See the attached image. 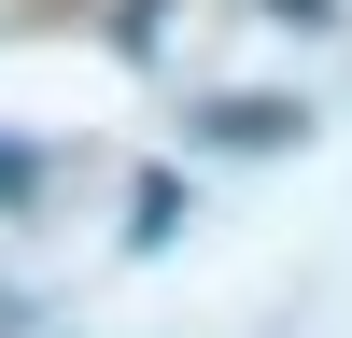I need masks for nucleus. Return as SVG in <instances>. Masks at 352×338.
I'll return each mask as SVG.
<instances>
[{
    "label": "nucleus",
    "mask_w": 352,
    "mask_h": 338,
    "mask_svg": "<svg viewBox=\"0 0 352 338\" xmlns=\"http://www.w3.org/2000/svg\"><path fill=\"white\" fill-rule=\"evenodd\" d=\"M197 141H212V155H296L310 113H296V99H268V84H240V99H197Z\"/></svg>",
    "instance_id": "1"
},
{
    "label": "nucleus",
    "mask_w": 352,
    "mask_h": 338,
    "mask_svg": "<svg viewBox=\"0 0 352 338\" xmlns=\"http://www.w3.org/2000/svg\"><path fill=\"white\" fill-rule=\"evenodd\" d=\"M268 28H338V0H254Z\"/></svg>",
    "instance_id": "3"
},
{
    "label": "nucleus",
    "mask_w": 352,
    "mask_h": 338,
    "mask_svg": "<svg viewBox=\"0 0 352 338\" xmlns=\"http://www.w3.org/2000/svg\"><path fill=\"white\" fill-rule=\"evenodd\" d=\"M28 183H43V155H14V141H0V212H14Z\"/></svg>",
    "instance_id": "4"
},
{
    "label": "nucleus",
    "mask_w": 352,
    "mask_h": 338,
    "mask_svg": "<svg viewBox=\"0 0 352 338\" xmlns=\"http://www.w3.org/2000/svg\"><path fill=\"white\" fill-rule=\"evenodd\" d=\"M169 225H184V183H169V169H141V183H127V240H141V254H155V240H169Z\"/></svg>",
    "instance_id": "2"
}]
</instances>
